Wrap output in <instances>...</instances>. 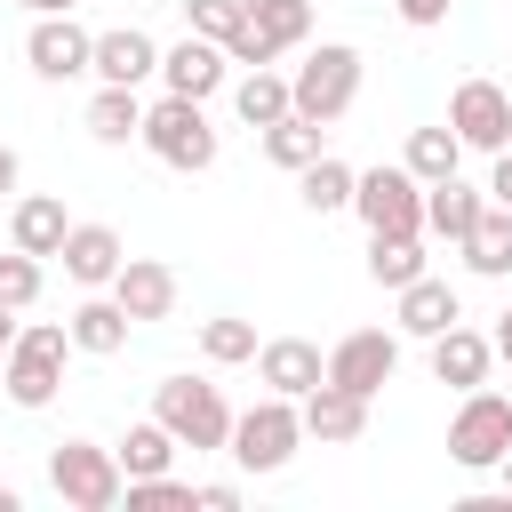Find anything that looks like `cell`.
Returning <instances> with one entry per match:
<instances>
[{"instance_id": "4fadbf2b", "label": "cell", "mask_w": 512, "mask_h": 512, "mask_svg": "<svg viewBox=\"0 0 512 512\" xmlns=\"http://www.w3.org/2000/svg\"><path fill=\"white\" fill-rule=\"evenodd\" d=\"M296 408H304V440H320V448H344V440L368 432V392H344V384H328V376H320Z\"/></svg>"}, {"instance_id": "7a4b0ae2", "label": "cell", "mask_w": 512, "mask_h": 512, "mask_svg": "<svg viewBox=\"0 0 512 512\" xmlns=\"http://www.w3.org/2000/svg\"><path fill=\"white\" fill-rule=\"evenodd\" d=\"M64 352H72V320H32V328H16L0 392H8L16 408H48L56 384H64Z\"/></svg>"}, {"instance_id": "d6986e66", "label": "cell", "mask_w": 512, "mask_h": 512, "mask_svg": "<svg viewBox=\"0 0 512 512\" xmlns=\"http://www.w3.org/2000/svg\"><path fill=\"white\" fill-rule=\"evenodd\" d=\"M480 216H488V184H480V192H472L464 176H440V184H424V232H440L448 248H456V240H464Z\"/></svg>"}, {"instance_id": "ee69618b", "label": "cell", "mask_w": 512, "mask_h": 512, "mask_svg": "<svg viewBox=\"0 0 512 512\" xmlns=\"http://www.w3.org/2000/svg\"><path fill=\"white\" fill-rule=\"evenodd\" d=\"M496 472H504V496H512V448H504V464H496Z\"/></svg>"}, {"instance_id": "7c38bea8", "label": "cell", "mask_w": 512, "mask_h": 512, "mask_svg": "<svg viewBox=\"0 0 512 512\" xmlns=\"http://www.w3.org/2000/svg\"><path fill=\"white\" fill-rule=\"evenodd\" d=\"M224 72H232V56H224V40H208V32H184L176 48H160V80H168V96H216L224 88Z\"/></svg>"}, {"instance_id": "e0dca14e", "label": "cell", "mask_w": 512, "mask_h": 512, "mask_svg": "<svg viewBox=\"0 0 512 512\" xmlns=\"http://www.w3.org/2000/svg\"><path fill=\"white\" fill-rule=\"evenodd\" d=\"M488 368H496V336H480V328H448V336H432V376L448 384V392H472V384H488Z\"/></svg>"}, {"instance_id": "1f68e13d", "label": "cell", "mask_w": 512, "mask_h": 512, "mask_svg": "<svg viewBox=\"0 0 512 512\" xmlns=\"http://www.w3.org/2000/svg\"><path fill=\"white\" fill-rule=\"evenodd\" d=\"M128 504H152V512H192L200 488L176 480V472H152V480H128Z\"/></svg>"}, {"instance_id": "4dcf8cb0", "label": "cell", "mask_w": 512, "mask_h": 512, "mask_svg": "<svg viewBox=\"0 0 512 512\" xmlns=\"http://www.w3.org/2000/svg\"><path fill=\"white\" fill-rule=\"evenodd\" d=\"M200 352H208L216 368L256 360V328H248V320H232V312H216V320H200Z\"/></svg>"}, {"instance_id": "d6a6232c", "label": "cell", "mask_w": 512, "mask_h": 512, "mask_svg": "<svg viewBox=\"0 0 512 512\" xmlns=\"http://www.w3.org/2000/svg\"><path fill=\"white\" fill-rule=\"evenodd\" d=\"M0 304H8V312L40 304V256H24V248H8V256H0Z\"/></svg>"}, {"instance_id": "bcb514c9", "label": "cell", "mask_w": 512, "mask_h": 512, "mask_svg": "<svg viewBox=\"0 0 512 512\" xmlns=\"http://www.w3.org/2000/svg\"><path fill=\"white\" fill-rule=\"evenodd\" d=\"M56 8H72V0H40V16H56Z\"/></svg>"}, {"instance_id": "8fae6325", "label": "cell", "mask_w": 512, "mask_h": 512, "mask_svg": "<svg viewBox=\"0 0 512 512\" xmlns=\"http://www.w3.org/2000/svg\"><path fill=\"white\" fill-rule=\"evenodd\" d=\"M448 128L464 136V152H504L512 144V96L496 80H464L448 96Z\"/></svg>"}, {"instance_id": "8992f818", "label": "cell", "mask_w": 512, "mask_h": 512, "mask_svg": "<svg viewBox=\"0 0 512 512\" xmlns=\"http://www.w3.org/2000/svg\"><path fill=\"white\" fill-rule=\"evenodd\" d=\"M288 96H296V112L304 120H344L352 112V96H360V48H344V40H320L304 64H296V80H288Z\"/></svg>"}, {"instance_id": "484cf974", "label": "cell", "mask_w": 512, "mask_h": 512, "mask_svg": "<svg viewBox=\"0 0 512 512\" xmlns=\"http://www.w3.org/2000/svg\"><path fill=\"white\" fill-rule=\"evenodd\" d=\"M176 448H184V440H176L160 416H144V424H128V440H120L112 456H120V472H128V480H152V472H168V464H176Z\"/></svg>"}, {"instance_id": "ac0fdd59", "label": "cell", "mask_w": 512, "mask_h": 512, "mask_svg": "<svg viewBox=\"0 0 512 512\" xmlns=\"http://www.w3.org/2000/svg\"><path fill=\"white\" fill-rule=\"evenodd\" d=\"M112 296L128 304V320H168V312H176V272H168L160 256H128V264L112 272Z\"/></svg>"}, {"instance_id": "44dd1931", "label": "cell", "mask_w": 512, "mask_h": 512, "mask_svg": "<svg viewBox=\"0 0 512 512\" xmlns=\"http://www.w3.org/2000/svg\"><path fill=\"white\" fill-rule=\"evenodd\" d=\"M456 320H464V304H456V288H448V280H432V272H424V280H408V288H400V336H424V344H432V336H448Z\"/></svg>"}, {"instance_id": "ffe728a7", "label": "cell", "mask_w": 512, "mask_h": 512, "mask_svg": "<svg viewBox=\"0 0 512 512\" xmlns=\"http://www.w3.org/2000/svg\"><path fill=\"white\" fill-rule=\"evenodd\" d=\"M64 232H72V216H64V200H48V192H24V200L8 208V248H24V256H56Z\"/></svg>"}, {"instance_id": "ba28073f", "label": "cell", "mask_w": 512, "mask_h": 512, "mask_svg": "<svg viewBox=\"0 0 512 512\" xmlns=\"http://www.w3.org/2000/svg\"><path fill=\"white\" fill-rule=\"evenodd\" d=\"M352 216H360L368 232H424V184L408 176V160H400V168H360Z\"/></svg>"}, {"instance_id": "9a60e30c", "label": "cell", "mask_w": 512, "mask_h": 512, "mask_svg": "<svg viewBox=\"0 0 512 512\" xmlns=\"http://www.w3.org/2000/svg\"><path fill=\"white\" fill-rule=\"evenodd\" d=\"M56 256H64V280H80V288H112V272L128 264V248H120L112 224H72Z\"/></svg>"}, {"instance_id": "d590c367", "label": "cell", "mask_w": 512, "mask_h": 512, "mask_svg": "<svg viewBox=\"0 0 512 512\" xmlns=\"http://www.w3.org/2000/svg\"><path fill=\"white\" fill-rule=\"evenodd\" d=\"M184 24L208 32V40H224V32L240 24V0H184Z\"/></svg>"}, {"instance_id": "603a6c76", "label": "cell", "mask_w": 512, "mask_h": 512, "mask_svg": "<svg viewBox=\"0 0 512 512\" xmlns=\"http://www.w3.org/2000/svg\"><path fill=\"white\" fill-rule=\"evenodd\" d=\"M456 256H464V272H480V280H512V208L488 200V216L456 240Z\"/></svg>"}, {"instance_id": "30bf717a", "label": "cell", "mask_w": 512, "mask_h": 512, "mask_svg": "<svg viewBox=\"0 0 512 512\" xmlns=\"http://www.w3.org/2000/svg\"><path fill=\"white\" fill-rule=\"evenodd\" d=\"M392 368H400V336H384V328H352V336H336V352H328V384L368 392V400L392 384Z\"/></svg>"}, {"instance_id": "60d3db41", "label": "cell", "mask_w": 512, "mask_h": 512, "mask_svg": "<svg viewBox=\"0 0 512 512\" xmlns=\"http://www.w3.org/2000/svg\"><path fill=\"white\" fill-rule=\"evenodd\" d=\"M496 360H512V304L496 312Z\"/></svg>"}, {"instance_id": "3957f363", "label": "cell", "mask_w": 512, "mask_h": 512, "mask_svg": "<svg viewBox=\"0 0 512 512\" xmlns=\"http://www.w3.org/2000/svg\"><path fill=\"white\" fill-rule=\"evenodd\" d=\"M296 448H304V408H296L288 392H264L248 416H232V448H224V456L264 480V472H280Z\"/></svg>"}, {"instance_id": "7bdbcfd3", "label": "cell", "mask_w": 512, "mask_h": 512, "mask_svg": "<svg viewBox=\"0 0 512 512\" xmlns=\"http://www.w3.org/2000/svg\"><path fill=\"white\" fill-rule=\"evenodd\" d=\"M264 8H272V0H240V16H264Z\"/></svg>"}, {"instance_id": "ab89813d", "label": "cell", "mask_w": 512, "mask_h": 512, "mask_svg": "<svg viewBox=\"0 0 512 512\" xmlns=\"http://www.w3.org/2000/svg\"><path fill=\"white\" fill-rule=\"evenodd\" d=\"M24 184V160H16V144H0V200Z\"/></svg>"}, {"instance_id": "7dc6e473", "label": "cell", "mask_w": 512, "mask_h": 512, "mask_svg": "<svg viewBox=\"0 0 512 512\" xmlns=\"http://www.w3.org/2000/svg\"><path fill=\"white\" fill-rule=\"evenodd\" d=\"M16 8H32V16H40V0H16Z\"/></svg>"}, {"instance_id": "b9f144b4", "label": "cell", "mask_w": 512, "mask_h": 512, "mask_svg": "<svg viewBox=\"0 0 512 512\" xmlns=\"http://www.w3.org/2000/svg\"><path fill=\"white\" fill-rule=\"evenodd\" d=\"M8 344H16V312L0 304V352H8Z\"/></svg>"}, {"instance_id": "5bb4252c", "label": "cell", "mask_w": 512, "mask_h": 512, "mask_svg": "<svg viewBox=\"0 0 512 512\" xmlns=\"http://www.w3.org/2000/svg\"><path fill=\"white\" fill-rule=\"evenodd\" d=\"M88 72H96L104 88H144V80L160 72V40H152V32H136V24H120V32H96V56H88Z\"/></svg>"}, {"instance_id": "9c48e42d", "label": "cell", "mask_w": 512, "mask_h": 512, "mask_svg": "<svg viewBox=\"0 0 512 512\" xmlns=\"http://www.w3.org/2000/svg\"><path fill=\"white\" fill-rule=\"evenodd\" d=\"M88 56H96V32H80V24H72V8L32 16V32H24V64H32L40 80H80V72H88Z\"/></svg>"}, {"instance_id": "f35d334b", "label": "cell", "mask_w": 512, "mask_h": 512, "mask_svg": "<svg viewBox=\"0 0 512 512\" xmlns=\"http://www.w3.org/2000/svg\"><path fill=\"white\" fill-rule=\"evenodd\" d=\"M232 504H240L232 480H208V488H200V512H232Z\"/></svg>"}, {"instance_id": "f1b7e54d", "label": "cell", "mask_w": 512, "mask_h": 512, "mask_svg": "<svg viewBox=\"0 0 512 512\" xmlns=\"http://www.w3.org/2000/svg\"><path fill=\"white\" fill-rule=\"evenodd\" d=\"M256 136H264V160L288 168V176L320 160V120H304V112H288V120H272V128H256Z\"/></svg>"}, {"instance_id": "83f0119b", "label": "cell", "mask_w": 512, "mask_h": 512, "mask_svg": "<svg viewBox=\"0 0 512 512\" xmlns=\"http://www.w3.org/2000/svg\"><path fill=\"white\" fill-rule=\"evenodd\" d=\"M352 184H360V168H344V160H312V168H296V200L312 208V216H336V208H352Z\"/></svg>"}, {"instance_id": "c3c4849f", "label": "cell", "mask_w": 512, "mask_h": 512, "mask_svg": "<svg viewBox=\"0 0 512 512\" xmlns=\"http://www.w3.org/2000/svg\"><path fill=\"white\" fill-rule=\"evenodd\" d=\"M0 376H8V352H0Z\"/></svg>"}, {"instance_id": "8d00e7d4", "label": "cell", "mask_w": 512, "mask_h": 512, "mask_svg": "<svg viewBox=\"0 0 512 512\" xmlns=\"http://www.w3.org/2000/svg\"><path fill=\"white\" fill-rule=\"evenodd\" d=\"M392 8H400V24L432 32V24H448V8H456V0H392Z\"/></svg>"}, {"instance_id": "52a82bcc", "label": "cell", "mask_w": 512, "mask_h": 512, "mask_svg": "<svg viewBox=\"0 0 512 512\" xmlns=\"http://www.w3.org/2000/svg\"><path fill=\"white\" fill-rule=\"evenodd\" d=\"M504 448H512V400H504V392H488V384H472V392H464V408L448 416V456H456L464 472H496V464H504Z\"/></svg>"}, {"instance_id": "74e56055", "label": "cell", "mask_w": 512, "mask_h": 512, "mask_svg": "<svg viewBox=\"0 0 512 512\" xmlns=\"http://www.w3.org/2000/svg\"><path fill=\"white\" fill-rule=\"evenodd\" d=\"M488 200H496V208H512V144H504V152H496V168H488Z\"/></svg>"}, {"instance_id": "4316f807", "label": "cell", "mask_w": 512, "mask_h": 512, "mask_svg": "<svg viewBox=\"0 0 512 512\" xmlns=\"http://www.w3.org/2000/svg\"><path fill=\"white\" fill-rule=\"evenodd\" d=\"M232 112H240L248 128H272V120H288V112H296V96H288V80H280L272 64H256V72L232 88Z\"/></svg>"}, {"instance_id": "f6af8a7d", "label": "cell", "mask_w": 512, "mask_h": 512, "mask_svg": "<svg viewBox=\"0 0 512 512\" xmlns=\"http://www.w3.org/2000/svg\"><path fill=\"white\" fill-rule=\"evenodd\" d=\"M0 512H16V488H0Z\"/></svg>"}, {"instance_id": "836d02e7", "label": "cell", "mask_w": 512, "mask_h": 512, "mask_svg": "<svg viewBox=\"0 0 512 512\" xmlns=\"http://www.w3.org/2000/svg\"><path fill=\"white\" fill-rule=\"evenodd\" d=\"M224 56H232V64H248V72H256V64H280V40H272V32H264V24H256V16H240V24H232V32H224Z\"/></svg>"}, {"instance_id": "6da1fadb", "label": "cell", "mask_w": 512, "mask_h": 512, "mask_svg": "<svg viewBox=\"0 0 512 512\" xmlns=\"http://www.w3.org/2000/svg\"><path fill=\"white\" fill-rule=\"evenodd\" d=\"M160 168H184V176H200V168H216V128H208V112H200V96H160V104H144V136H136Z\"/></svg>"}, {"instance_id": "f546056e", "label": "cell", "mask_w": 512, "mask_h": 512, "mask_svg": "<svg viewBox=\"0 0 512 512\" xmlns=\"http://www.w3.org/2000/svg\"><path fill=\"white\" fill-rule=\"evenodd\" d=\"M456 160H464V136H456V128H416V136H408V176H416V184L456 176Z\"/></svg>"}, {"instance_id": "d4e9b609", "label": "cell", "mask_w": 512, "mask_h": 512, "mask_svg": "<svg viewBox=\"0 0 512 512\" xmlns=\"http://www.w3.org/2000/svg\"><path fill=\"white\" fill-rule=\"evenodd\" d=\"M88 136H96V144H136V136H144V96L96 80V96H88Z\"/></svg>"}, {"instance_id": "2e32d148", "label": "cell", "mask_w": 512, "mask_h": 512, "mask_svg": "<svg viewBox=\"0 0 512 512\" xmlns=\"http://www.w3.org/2000/svg\"><path fill=\"white\" fill-rule=\"evenodd\" d=\"M256 376H264V392L304 400V392L328 376V360H320V344H304V336H272V344H256Z\"/></svg>"}, {"instance_id": "e575fe53", "label": "cell", "mask_w": 512, "mask_h": 512, "mask_svg": "<svg viewBox=\"0 0 512 512\" xmlns=\"http://www.w3.org/2000/svg\"><path fill=\"white\" fill-rule=\"evenodd\" d=\"M256 24H264V32L280 40V56H288V48H304V40H312V0H272Z\"/></svg>"}, {"instance_id": "5b68a950", "label": "cell", "mask_w": 512, "mask_h": 512, "mask_svg": "<svg viewBox=\"0 0 512 512\" xmlns=\"http://www.w3.org/2000/svg\"><path fill=\"white\" fill-rule=\"evenodd\" d=\"M48 488H56L72 512H112V504L128 496V472H120V456L96 448V440H56V456H48Z\"/></svg>"}, {"instance_id": "cb8c5ba5", "label": "cell", "mask_w": 512, "mask_h": 512, "mask_svg": "<svg viewBox=\"0 0 512 512\" xmlns=\"http://www.w3.org/2000/svg\"><path fill=\"white\" fill-rule=\"evenodd\" d=\"M368 280L392 296L408 280H424V232H368Z\"/></svg>"}, {"instance_id": "7402d4cb", "label": "cell", "mask_w": 512, "mask_h": 512, "mask_svg": "<svg viewBox=\"0 0 512 512\" xmlns=\"http://www.w3.org/2000/svg\"><path fill=\"white\" fill-rule=\"evenodd\" d=\"M128 304L120 296H88V304H72V352H88V360H112V352H128Z\"/></svg>"}, {"instance_id": "277c9868", "label": "cell", "mask_w": 512, "mask_h": 512, "mask_svg": "<svg viewBox=\"0 0 512 512\" xmlns=\"http://www.w3.org/2000/svg\"><path fill=\"white\" fill-rule=\"evenodd\" d=\"M152 416H160L184 448H232V408H224V392L200 384V376H160V384H152Z\"/></svg>"}]
</instances>
